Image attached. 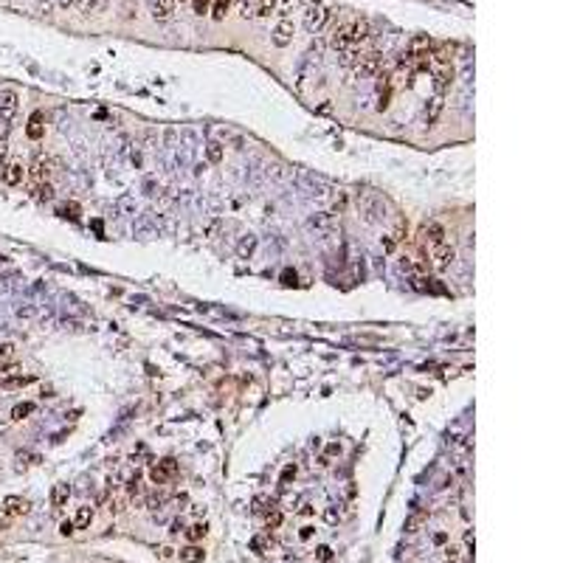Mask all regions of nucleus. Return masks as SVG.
Returning a JSON list of instances; mask_svg holds the SVG:
<instances>
[{"instance_id": "nucleus-1", "label": "nucleus", "mask_w": 563, "mask_h": 563, "mask_svg": "<svg viewBox=\"0 0 563 563\" xmlns=\"http://www.w3.org/2000/svg\"><path fill=\"white\" fill-rule=\"evenodd\" d=\"M372 40V25L366 17H344L330 31V45L333 48H352V45H366Z\"/></svg>"}, {"instance_id": "nucleus-2", "label": "nucleus", "mask_w": 563, "mask_h": 563, "mask_svg": "<svg viewBox=\"0 0 563 563\" xmlns=\"http://www.w3.org/2000/svg\"><path fill=\"white\" fill-rule=\"evenodd\" d=\"M355 206H358V214H361L366 223H377V220L386 214V203H383V197L375 192V189H358Z\"/></svg>"}, {"instance_id": "nucleus-3", "label": "nucleus", "mask_w": 563, "mask_h": 563, "mask_svg": "<svg viewBox=\"0 0 563 563\" xmlns=\"http://www.w3.org/2000/svg\"><path fill=\"white\" fill-rule=\"evenodd\" d=\"M307 6H304V28L310 31V34H315V31H321L324 25H327L330 20V9L324 6V0H304Z\"/></svg>"}, {"instance_id": "nucleus-4", "label": "nucleus", "mask_w": 563, "mask_h": 563, "mask_svg": "<svg viewBox=\"0 0 563 563\" xmlns=\"http://www.w3.org/2000/svg\"><path fill=\"white\" fill-rule=\"evenodd\" d=\"M380 71H383V54H380V51H375V48L369 45V48H366L364 54L358 56V62H355V76L369 79V76H377Z\"/></svg>"}, {"instance_id": "nucleus-5", "label": "nucleus", "mask_w": 563, "mask_h": 563, "mask_svg": "<svg viewBox=\"0 0 563 563\" xmlns=\"http://www.w3.org/2000/svg\"><path fill=\"white\" fill-rule=\"evenodd\" d=\"M17 110H20V93L14 87H0V122H3V127H9V122L17 115Z\"/></svg>"}, {"instance_id": "nucleus-6", "label": "nucleus", "mask_w": 563, "mask_h": 563, "mask_svg": "<svg viewBox=\"0 0 563 563\" xmlns=\"http://www.w3.org/2000/svg\"><path fill=\"white\" fill-rule=\"evenodd\" d=\"M177 476V462L175 459H169V456H166V459H161V462H155V465L150 467V479H152V485H169L172 479Z\"/></svg>"}, {"instance_id": "nucleus-7", "label": "nucleus", "mask_w": 563, "mask_h": 563, "mask_svg": "<svg viewBox=\"0 0 563 563\" xmlns=\"http://www.w3.org/2000/svg\"><path fill=\"white\" fill-rule=\"evenodd\" d=\"M431 259H434V268H436V271H448V268L454 265V259H456L454 245H451V243L434 245V254H431Z\"/></svg>"}, {"instance_id": "nucleus-8", "label": "nucleus", "mask_w": 563, "mask_h": 563, "mask_svg": "<svg viewBox=\"0 0 563 563\" xmlns=\"http://www.w3.org/2000/svg\"><path fill=\"white\" fill-rule=\"evenodd\" d=\"M293 34H296V25H293L290 17H282L276 23V28H273V45H279V48H285V45L293 43Z\"/></svg>"}, {"instance_id": "nucleus-9", "label": "nucleus", "mask_w": 563, "mask_h": 563, "mask_svg": "<svg viewBox=\"0 0 563 563\" xmlns=\"http://www.w3.org/2000/svg\"><path fill=\"white\" fill-rule=\"evenodd\" d=\"M28 507H31L28 498H23V496H9V498H3V504H0V510H3L6 515H12L14 521H17L20 515L28 513Z\"/></svg>"}, {"instance_id": "nucleus-10", "label": "nucleus", "mask_w": 563, "mask_h": 563, "mask_svg": "<svg viewBox=\"0 0 563 563\" xmlns=\"http://www.w3.org/2000/svg\"><path fill=\"white\" fill-rule=\"evenodd\" d=\"M0 177H3V183H6V186H20V183L25 181V166L17 164V161H12V164H3Z\"/></svg>"}, {"instance_id": "nucleus-11", "label": "nucleus", "mask_w": 563, "mask_h": 563, "mask_svg": "<svg viewBox=\"0 0 563 563\" xmlns=\"http://www.w3.org/2000/svg\"><path fill=\"white\" fill-rule=\"evenodd\" d=\"M434 76H436V91L445 93V91H448V85L454 82V65H436Z\"/></svg>"}, {"instance_id": "nucleus-12", "label": "nucleus", "mask_w": 563, "mask_h": 563, "mask_svg": "<svg viewBox=\"0 0 563 563\" xmlns=\"http://www.w3.org/2000/svg\"><path fill=\"white\" fill-rule=\"evenodd\" d=\"M175 0H152V17L155 20H169L175 14Z\"/></svg>"}, {"instance_id": "nucleus-13", "label": "nucleus", "mask_w": 563, "mask_h": 563, "mask_svg": "<svg viewBox=\"0 0 563 563\" xmlns=\"http://www.w3.org/2000/svg\"><path fill=\"white\" fill-rule=\"evenodd\" d=\"M423 236L428 240L431 245H439V243H445V228H442L439 223H428L423 228Z\"/></svg>"}, {"instance_id": "nucleus-14", "label": "nucleus", "mask_w": 563, "mask_h": 563, "mask_svg": "<svg viewBox=\"0 0 563 563\" xmlns=\"http://www.w3.org/2000/svg\"><path fill=\"white\" fill-rule=\"evenodd\" d=\"M25 133H28V138H43V133H45V127H43V113H34L28 118V127H25Z\"/></svg>"}, {"instance_id": "nucleus-15", "label": "nucleus", "mask_w": 563, "mask_h": 563, "mask_svg": "<svg viewBox=\"0 0 563 563\" xmlns=\"http://www.w3.org/2000/svg\"><path fill=\"white\" fill-rule=\"evenodd\" d=\"M68 498H71V487H68V485H56L54 493H51V504H54L56 510H62L68 504Z\"/></svg>"}, {"instance_id": "nucleus-16", "label": "nucleus", "mask_w": 563, "mask_h": 563, "mask_svg": "<svg viewBox=\"0 0 563 563\" xmlns=\"http://www.w3.org/2000/svg\"><path fill=\"white\" fill-rule=\"evenodd\" d=\"M181 560L183 563H200V560H203V549H200L197 544L183 546V549H181Z\"/></svg>"}, {"instance_id": "nucleus-17", "label": "nucleus", "mask_w": 563, "mask_h": 563, "mask_svg": "<svg viewBox=\"0 0 563 563\" xmlns=\"http://www.w3.org/2000/svg\"><path fill=\"white\" fill-rule=\"evenodd\" d=\"M183 532H186L189 544H197V541H203V538H206L209 527L203 524V521H197V524H192V527H189V529H183Z\"/></svg>"}, {"instance_id": "nucleus-18", "label": "nucleus", "mask_w": 563, "mask_h": 563, "mask_svg": "<svg viewBox=\"0 0 563 563\" xmlns=\"http://www.w3.org/2000/svg\"><path fill=\"white\" fill-rule=\"evenodd\" d=\"M91 521H93V510H91V507H79V510H76V518H73V527H76V529H85V527H91Z\"/></svg>"}, {"instance_id": "nucleus-19", "label": "nucleus", "mask_w": 563, "mask_h": 563, "mask_svg": "<svg viewBox=\"0 0 563 563\" xmlns=\"http://www.w3.org/2000/svg\"><path fill=\"white\" fill-rule=\"evenodd\" d=\"M442 560H445V563H459L462 560V549H459V546L445 544V546H442Z\"/></svg>"}, {"instance_id": "nucleus-20", "label": "nucleus", "mask_w": 563, "mask_h": 563, "mask_svg": "<svg viewBox=\"0 0 563 563\" xmlns=\"http://www.w3.org/2000/svg\"><path fill=\"white\" fill-rule=\"evenodd\" d=\"M25 383H31V377H23V375L0 377V386H3V389H20V386H25Z\"/></svg>"}, {"instance_id": "nucleus-21", "label": "nucleus", "mask_w": 563, "mask_h": 563, "mask_svg": "<svg viewBox=\"0 0 563 563\" xmlns=\"http://www.w3.org/2000/svg\"><path fill=\"white\" fill-rule=\"evenodd\" d=\"M228 9H231V0H214V3H212V17H214V20H223Z\"/></svg>"}, {"instance_id": "nucleus-22", "label": "nucleus", "mask_w": 563, "mask_h": 563, "mask_svg": "<svg viewBox=\"0 0 563 563\" xmlns=\"http://www.w3.org/2000/svg\"><path fill=\"white\" fill-rule=\"evenodd\" d=\"M276 9V0H256V17H271Z\"/></svg>"}, {"instance_id": "nucleus-23", "label": "nucleus", "mask_w": 563, "mask_h": 563, "mask_svg": "<svg viewBox=\"0 0 563 563\" xmlns=\"http://www.w3.org/2000/svg\"><path fill=\"white\" fill-rule=\"evenodd\" d=\"M31 411H34V403H17L12 408V420H25Z\"/></svg>"}, {"instance_id": "nucleus-24", "label": "nucleus", "mask_w": 563, "mask_h": 563, "mask_svg": "<svg viewBox=\"0 0 563 563\" xmlns=\"http://www.w3.org/2000/svg\"><path fill=\"white\" fill-rule=\"evenodd\" d=\"M60 217H65V220H79V206H76V203L60 206Z\"/></svg>"}, {"instance_id": "nucleus-25", "label": "nucleus", "mask_w": 563, "mask_h": 563, "mask_svg": "<svg viewBox=\"0 0 563 563\" xmlns=\"http://www.w3.org/2000/svg\"><path fill=\"white\" fill-rule=\"evenodd\" d=\"M279 524H282V513H279V507H276V510L268 513V529H276Z\"/></svg>"}, {"instance_id": "nucleus-26", "label": "nucleus", "mask_w": 563, "mask_h": 563, "mask_svg": "<svg viewBox=\"0 0 563 563\" xmlns=\"http://www.w3.org/2000/svg\"><path fill=\"white\" fill-rule=\"evenodd\" d=\"M14 358V344H0V364Z\"/></svg>"}, {"instance_id": "nucleus-27", "label": "nucleus", "mask_w": 563, "mask_h": 563, "mask_svg": "<svg viewBox=\"0 0 563 563\" xmlns=\"http://www.w3.org/2000/svg\"><path fill=\"white\" fill-rule=\"evenodd\" d=\"M254 245H256V240H254V236H248V240H243V243H240V256H248L251 251H254Z\"/></svg>"}, {"instance_id": "nucleus-28", "label": "nucleus", "mask_w": 563, "mask_h": 563, "mask_svg": "<svg viewBox=\"0 0 563 563\" xmlns=\"http://www.w3.org/2000/svg\"><path fill=\"white\" fill-rule=\"evenodd\" d=\"M333 209H335V212H338V214H341V212H344V209H346V194H344V192H338V194H335V197H333Z\"/></svg>"}, {"instance_id": "nucleus-29", "label": "nucleus", "mask_w": 563, "mask_h": 563, "mask_svg": "<svg viewBox=\"0 0 563 563\" xmlns=\"http://www.w3.org/2000/svg\"><path fill=\"white\" fill-rule=\"evenodd\" d=\"M276 3H279V9H282L279 14H282V17H290V12H293V3H296V0H276Z\"/></svg>"}, {"instance_id": "nucleus-30", "label": "nucleus", "mask_w": 563, "mask_h": 563, "mask_svg": "<svg viewBox=\"0 0 563 563\" xmlns=\"http://www.w3.org/2000/svg\"><path fill=\"white\" fill-rule=\"evenodd\" d=\"M6 155H9V141H6V135H0V169L6 164Z\"/></svg>"}, {"instance_id": "nucleus-31", "label": "nucleus", "mask_w": 563, "mask_h": 563, "mask_svg": "<svg viewBox=\"0 0 563 563\" xmlns=\"http://www.w3.org/2000/svg\"><path fill=\"white\" fill-rule=\"evenodd\" d=\"M315 557H318V560H333V549H330V546H318V549H315Z\"/></svg>"}, {"instance_id": "nucleus-32", "label": "nucleus", "mask_w": 563, "mask_h": 563, "mask_svg": "<svg viewBox=\"0 0 563 563\" xmlns=\"http://www.w3.org/2000/svg\"><path fill=\"white\" fill-rule=\"evenodd\" d=\"M220 158H223V150H220V144H209V161H214V164H217Z\"/></svg>"}, {"instance_id": "nucleus-33", "label": "nucleus", "mask_w": 563, "mask_h": 563, "mask_svg": "<svg viewBox=\"0 0 563 563\" xmlns=\"http://www.w3.org/2000/svg\"><path fill=\"white\" fill-rule=\"evenodd\" d=\"M313 535H315V527H313V524H304L302 532H299V538H302V541H310Z\"/></svg>"}, {"instance_id": "nucleus-34", "label": "nucleus", "mask_w": 563, "mask_h": 563, "mask_svg": "<svg viewBox=\"0 0 563 563\" xmlns=\"http://www.w3.org/2000/svg\"><path fill=\"white\" fill-rule=\"evenodd\" d=\"M290 479H296V465H287L285 473H282V485H287Z\"/></svg>"}, {"instance_id": "nucleus-35", "label": "nucleus", "mask_w": 563, "mask_h": 563, "mask_svg": "<svg viewBox=\"0 0 563 563\" xmlns=\"http://www.w3.org/2000/svg\"><path fill=\"white\" fill-rule=\"evenodd\" d=\"M60 532H62V535H73V532H76L73 521H62V524H60Z\"/></svg>"}, {"instance_id": "nucleus-36", "label": "nucleus", "mask_w": 563, "mask_h": 563, "mask_svg": "<svg viewBox=\"0 0 563 563\" xmlns=\"http://www.w3.org/2000/svg\"><path fill=\"white\" fill-rule=\"evenodd\" d=\"M12 524H14V518H12V515H6L3 510H0V529H9Z\"/></svg>"}, {"instance_id": "nucleus-37", "label": "nucleus", "mask_w": 563, "mask_h": 563, "mask_svg": "<svg viewBox=\"0 0 563 563\" xmlns=\"http://www.w3.org/2000/svg\"><path fill=\"white\" fill-rule=\"evenodd\" d=\"M209 3H212V0H194V12H197V14H206V12H209Z\"/></svg>"}, {"instance_id": "nucleus-38", "label": "nucleus", "mask_w": 563, "mask_h": 563, "mask_svg": "<svg viewBox=\"0 0 563 563\" xmlns=\"http://www.w3.org/2000/svg\"><path fill=\"white\" fill-rule=\"evenodd\" d=\"M102 3H104V0H85V3H82V9H85V12H96Z\"/></svg>"}, {"instance_id": "nucleus-39", "label": "nucleus", "mask_w": 563, "mask_h": 563, "mask_svg": "<svg viewBox=\"0 0 563 563\" xmlns=\"http://www.w3.org/2000/svg\"><path fill=\"white\" fill-rule=\"evenodd\" d=\"M76 3H82V0H60V6L68 9V6H76Z\"/></svg>"}, {"instance_id": "nucleus-40", "label": "nucleus", "mask_w": 563, "mask_h": 563, "mask_svg": "<svg viewBox=\"0 0 563 563\" xmlns=\"http://www.w3.org/2000/svg\"><path fill=\"white\" fill-rule=\"evenodd\" d=\"M175 555V549H172V546H164V549H161V557H172Z\"/></svg>"}, {"instance_id": "nucleus-41", "label": "nucleus", "mask_w": 563, "mask_h": 563, "mask_svg": "<svg viewBox=\"0 0 563 563\" xmlns=\"http://www.w3.org/2000/svg\"><path fill=\"white\" fill-rule=\"evenodd\" d=\"M434 541H436V544H445V541H448V535H445V532H436Z\"/></svg>"}, {"instance_id": "nucleus-42", "label": "nucleus", "mask_w": 563, "mask_h": 563, "mask_svg": "<svg viewBox=\"0 0 563 563\" xmlns=\"http://www.w3.org/2000/svg\"><path fill=\"white\" fill-rule=\"evenodd\" d=\"M240 3H245V0H240Z\"/></svg>"}, {"instance_id": "nucleus-43", "label": "nucleus", "mask_w": 563, "mask_h": 563, "mask_svg": "<svg viewBox=\"0 0 563 563\" xmlns=\"http://www.w3.org/2000/svg\"><path fill=\"white\" fill-rule=\"evenodd\" d=\"M175 3H177V0H175ZM181 3H183V0H181Z\"/></svg>"}]
</instances>
